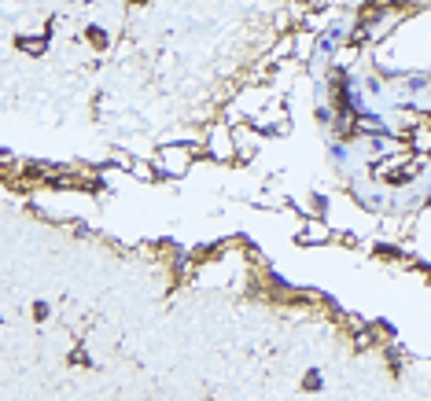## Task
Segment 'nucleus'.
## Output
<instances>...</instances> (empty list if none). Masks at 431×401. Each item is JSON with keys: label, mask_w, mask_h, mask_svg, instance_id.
I'll use <instances>...</instances> for the list:
<instances>
[{"label": "nucleus", "mask_w": 431, "mask_h": 401, "mask_svg": "<svg viewBox=\"0 0 431 401\" xmlns=\"http://www.w3.org/2000/svg\"><path fill=\"white\" fill-rule=\"evenodd\" d=\"M15 44H19L23 52H30V56H41L44 48H48V34H37V37H15Z\"/></svg>", "instance_id": "nucleus-1"}, {"label": "nucleus", "mask_w": 431, "mask_h": 401, "mask_svg": "<svg viewBox=\"0 0 431 401\" xmlns=\"http://www.w3.org/2000/svg\"><path fill=\"white\" fill-rule=\"evenodd\" d=\"M229 148H232V144H229L225 129H218V133H214V144H211V155H214V158H229Z\"/></svg>", "instance_id": "nucleus-2"}, {"label": "nucleus", "mask_w": 431, "mask_h": 401, "mask_svg": "<svg viewBox=\"0 0 431 401\" xmlns=\"http://www.w3.org/2000/svg\"><path fill=\"white\" fill-rule=\"evenodd\" d=\"M89 41H92L96 48H104V44H107V34H104L100 26H89Z\"/></svg>", "instance_id": "nucleus-3"}, {"label": "nucleus", "mask_w": 431, "mask_h": 401, "mask_svg": "<svg viewBox=\"0 0 431 401\" xmlns=\"http://www.w3.org/2000/svg\"><path fill=\"white\" fill-rule=\"evenodd\" d=\"M317 387H321V376H317V372L306 376V390H317Z\"/></svg>", "instance_id": "nucleus-4"}]
</instances>
